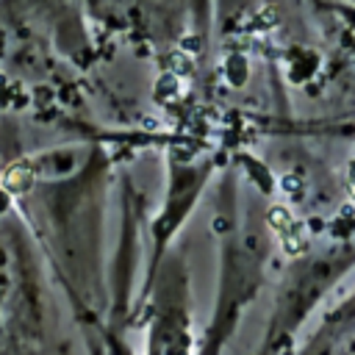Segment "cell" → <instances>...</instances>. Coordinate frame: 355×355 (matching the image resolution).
Wrapping results in <instances>:
<instances>
[{
  "label": "cell",
  "instance_id": "obj_1",
  "mask_svg": "<svg viewBox=\"0 0 355 355\" xmlns=\"http://www.w3.org/2000/svg\"><path fill=\"white\" fill-rule=\"evenodd\" d=\"M6 186H8L11 191H17V189H25V186H28V166H25V164H17V166H11V169L6 172Z\"/></svg>",
  "mask_w": 355,
  "mask_h": 355
},
{
  "label": "cell",
  "instance_id": "obj_2",
  "mask_svg": "<svg viewBox=\"0 0 355 355\" xmlns=\"http://www.w3.org/2000/svg\"><path fill=\"white\" fill-rule=\"evenodd\" d=\"M269 216H272V225H275V227H280L283 233H286V230L291 227V219H288V214H286L283 208H277V211H272Z\"/></svg>",
  "mask_w": 355,
  "mask_h": 355
},
{
  "label": "cell",
  "instance_id": "obj_3",
  "mask_svg": "<svg viewBox=\"0 0 355 355\" xmlns=\"http://www.w3.org/2000/svg\"><path fill=\"white\" fill-rule=\"evenodd\" d=\"M169 64H175V67H172L175 72H189V69H191V61H189L186 55H180V53H172V55H169Z\"/></svg>",
  "mask_w": 355,
  "mask_h": 355
},
{
  "label": "cell",
  "instance_id": "obj_4",
  "mask_svg": "<svg viewBox=\"0 0 355 355\" xmlns=\"http://www.w3.org/2000/svg\"><path fill=\"white\" fill-rule=\"evenodd\" d=\"M158 89H161V92H166V94H172V92H175V75L161 78V80H158Z\"/></svg>",
  "mask_w": 355,
  "mask_h": 355
}]
</instances>
